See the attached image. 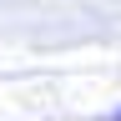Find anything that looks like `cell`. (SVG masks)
I'll use <instances>...</instances> for the list:
<instances>
[{"label": "cell", "mask_w": 121, "mask_h": 121, "mask_svg": "<svg viewBox=\"0 0 121 121\" xmlns=\"http://www.w3.org/2000/svg\"><path fill=\"white\" fill-rule=\"evenodd\" d=\"M116 121H121V111H116Z\"/></svg>", "instance_id": "6da1fadb"}]
</instances>
